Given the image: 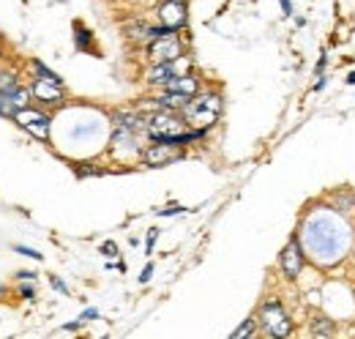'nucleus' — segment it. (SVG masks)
Wrapping results in <instances>:
<instances>
[{
  "label": "nucleus",
  "mask_w": 355,
  "mask_h": 339,
  "mask_svg": "<svg viewBox=\"0 0 355 339\" xmlns=\"http://www.w3.org/2000/svg\"><path fill=\"white\" fill-rule=\"evenodd\" d=\"M96 317H98V309H93V306H90V309H85V312L80 315V320H83V323H88V320H96Z\"/></svg>",
  "instance_id": "5701e85b"
},
{
  "label": "nucleus",
  "mask_w": 355,
  "mask_h": 339,
  "mask_svg": "<svg viewBox=\"0 0 355 339\" xmlns=\"http://www.w3.org/2000/svg\"><path fill=\"white\" fill-rule=\"evenodd\" d=\"M164 90H173V93H180V96H197L200 93V80L194 74H178L175 80L164 85Z\"/></svg>",
  "instance_id": "9b49d317"
},
{
  "label": "nucleus",
  "mask_w": 355,
  "mask_h": 339,
  "mask_svg": "<svg viewBox=\"0 0 355 339\" xmlns=\"http://www.w3.org/2000/svg\"><path fill=\"white\" fill-rule=\"evenodd\" d=\"M14 249L19 254H25V257H33V260H42V257H44V254H39L36 249H31V247H14Z\"/></svg>",
  "instance_id": "f3484780"
},
{
  "label": "nucleus",
  "mask_w": 355,
  "mask_h": 339,
  "mask_svg": "<svg viewBox=\"0 0 355 339\" xmlns=\"http://www.w3.org/2000/svg\"><path fill=\"white\" fill-rule=\"evenodd\" d=\"M222 96L219 93H197V96H191L186 104H183V110H180V118L186 121V126L189 129H208L219 121V115H222Z\"/></svg>",
  "instance_id": "f257e3e1"
},
{
  "label": "nucleus",
  "mask_w": 355,
  "mask_h": 339,
  "mask_svg": "<svg viewBox=\"0 0 355 339\" xmlns=\"http://www.w3.org/2000/svg\"><path fill=\"white\" fill-rule=\"evenodd\" d=\"M11 124H17L22 131H28V134H31L33 140H39V142H49V126H52V118L46 115L44 110L33 107V104H28V107L17 110V113L11 115Z\"/></svg>",
  "instance_id": "f03ea898"
},
{
  "label": "nucleus",
  "mask_w": 355,
  "mask_h": 339,
  "mask_svg": "<svg viewBox=\"0 0 355 339\" xmlns=\"http://www.w3.org/2000/svg\"><path fill=\"white\" fill-rule=\"evenodd\" d=\"M150 276H153V263H148V265H145V268H142V274H139V282H142V285H145V282H148V279H150Z\"/></svg>",
  "instance_id": "4be33fe9"
},
{
  "label": "nucleus",
  "mask_w": 355,
  "mask_h": 339,
  "mask_svg": "<svg viewBox=\"0 0 355 339\" xmlns=\"http://www.w3.org/2000/svg\"><path fill=\"white\" fill-rule=\"evenodd\" d=\"M311 334H314V337H331V334H334V323L325 320V317H317V320L311 323Z\"/></svg>",
  "instance_id": "4468645a"
},
{
  "label": "nucleus",
  "mask_w": 355,
  "mask_h": 339,
  "mask_svg": "<svg viewBox=\"0 0 355 339\" xmlns=\"http://www.w3.org/2000/svg\"><path fill=\"white\" fill-rule=\"evenodd\" d=\"M186 131V121L180 118V113H170V110H156L150 115H145V134L150 140H164L170 134Z\"/></svg>",
  "instance_id": "20e7f679"
},
{
  "label": "nucleus",
  "mask_w": 355,
  "mask_h": 339,
  "mask_svg": "<svg viewBox=\"0 0 355 339\" xmlns=\"http://www.w3.org/2000/svg\"><path fill=\"white\" fill-rule=\"evenodd\" d=\"M31 93H33V101H39V104H44V107H60V104L66 101L63 85L46 83V80H39V77L31 80Z\"/></svg>",
  "instance_id": "6e6552de"
},
{
  "label": "nucleus",
  "mask_w": 355,
  "mask_h": 339,
  "mask_svg": "<svg viewBox=\"0 0 355 339\" xmlns=\"http://www.w3.org/2000/svg\"><path fill=\"white\" fill-rule=\"evenodd\" d=\"M254 326H257V320H254V317H249V320H246L241 329H235V331H232V337H235V339L252 337V334H254Z\"/></svg>",
  "instance_id": "dca6fc26"
},
{
  "label": "nucleus",
  "mask_w": 355,
  "mask_h": 339,
  "mask_svg": "<svg viewBox=\"0 0 355 339\" xmlns=\"http://www.w3.org/2000/svg\"><path fill=\"white\" fill-rule=\"evenodd\" d=\"M139 159H142L145 167H164V165H173L178 159H183V145L150 140V145L145 151H139Z\"/></svg>",
  "instance_id": "39448f33"
},
{
  "label": "nucleus",
  "mask_w": 355,
  "mask_h": 339,
  "mask_svg": "<svg viewBox=\"0 0 355 339\" xmlns=\"http://www.w3.org/2000/svg\"><path fill=\"white\" fill-rule=\"evenodd\" d=\"M148 58H150V63H170V60H178V58H183V42L178 39V33L162 36V39L148 44Z\"/></svg>",
  "instance_id": "423d86ee"
},
{
  "label": "nucleus",
  "mask_w": 355,
  "mask_h": 339,
  "mask_svg": "<svg viewBox=\"0 0 355 339\" xmlns=\"http://www.w3.org/2000/svg\"><path fill=\"white\" fill-rule=\"evenodd\" d=\"M156 238H159V230H156V227H153V230H150V233H148V247H145V252H148V254L153 252V244H156Z\"/></svg>",
  "instance_id": "6ab92c4d"
},
{
  "label": "nucleus",
  "mask_w": 355,
  "mask_h": 339,
  "mask_svg": "<svg viewBox=\"0 0 355 339\" xmlns=\"http://www.w3.org/2000/svg\"><path fill=\"white\" fill-rule=\"evenodd\" d=\"M325 63H328V58H325V55H322V58H320V60H317V69H314V72H317V74H322V69H325Z\"/></svg>",
  "instance_id": "cd10ccee"
},
{
  "label": "nucleus",
  "mask_w": 355,
  "mask_h": 339,
  "mask_svg": "<svg viewBox=\"0 0 355 339\" xmlns=\"http://www.w3.org/2000/svg\"><path fill=\"white\" fill-rule=\"evenodd\" d=\"M8 96H11V101H14V107L17 110H22V107H28V104H33V93H31V85H14L11 90H8Z\"/></svg>",
  "instance_id": "f8f14e48"
},
{
  "label": "nucleus",
  "mask_w": 355,
  "mask_h": 339,
  "mask_svg": "<svg viewBox=\"0 0 355 339\" xmlns=\"http://www.w3.org/2000/svg\"><path fill=\"white\" fill-rule=\"evenodd\" d=\"M49 285H52V288H55L58 293H63V296H69V288H66V285H63V282H60L58 276H52V279H49Z\"/></svg>",
  "instance_id": "a211bd4d"
},
{
  "label": "nucleus",
  "mask_w": 355,
  "mask_h": 339,
  "mask_svg": "<svg viewBox=\"0 0 355 339\" xmlns=\"http://www.w3.org/2000/svg\"><path fill=\"white\" fill-rule=\"evenodd\" d=\"M14 113H17V107H14L11 96L0 90V118H8V121H11V115H14Z\"/></svg>",
  "instance_id": "2eb2a0df"
},
{
  "label": "nucleus",
  "mask_w": 355,
  "mask_h": 339,
  "mask_svg": "<svg viewBox=\"0 0 355 339\" xmlns=\"http://www.w3.org/2000/svg\"><path fill=\"white\" fill-rule=\"evenodd\" d=\"M31 72H33V77H39V80H46V83L63 85V77H60V74H55L52 69H46L42 60H31Z\"/></svg>",
  "instance_id": "ddd939ff"
},
{
  "label": "nucleus",
  "mask_w": 355,
  "mask_h": 339,
  "mask_svg": "<svg viewBox=\"0 0 355 339\" xmlns=\"http://www.w3.org/2000/svg\"><path fill=\"white\" fill-rule=\"evenodd\" d=\"M180 63H183V58L170 60V63H153V69L148 72V85H159V88H164L170 80H175L178 74H180Z\"/></svg>",
  "instance_id": "9d476101"
},
{
  "label": "nucleus",
  "mask_w": 355,
  "mask_h": 339,
  "mask_svg": "<svg viewBox=\"0 0 355 339\" xmlns=\"http://www.w3.org/2000/svg\"><path fill=\"white\" fill-rule=\"evenodd\" d=\"M77 33H80V36H77V47H85L90 39V33L85 31V28H80V25H77Z\"/></svg>",
  "instance_id": "412c9836"
},
{
  "label": "nucleus",
  "mask_w": 355,
  "mask_h": 339,
  "mask_svg": "<svg viewBox=\"0 0 355 339\" xmlns=\"http://www.w3.org/2000/svg\"><path fill=\"white\" fill-rule=\"evenodd\" d=\"M279 3H282V11H284V17H290V14H293V3H290V0H279Z\"/></svg>",
  "instance_id": "a878e982"
},
{
  "label": "nucleus",
  "mask_w": 355,
  "mask_h": 339,
  "mask_svg": "<svg viewBox=\"0 0 355 339\" xmlns=\"http://www.w3.org/2000/svg\"><path fill=\"white\" fill-rule=\"evenodd\" d=\"M279 268H282V274H284L287 279H298V276H301V268H304V249H301L298 235L290 238V244L282 249V254H279Z\"/></svg>",
  "instance_id": "0eeeda50"
},
{
  "label": "nucleus",
  "mask_w": 355,
  "mask_h": 339,
  "mask_svg": "<svg viewBox=\"0 0 355 339\" xmlns=\"http://www.w3.org/2000/svg\"><path fill=\"white\" fill-rule=\"evenodd\" d=\"M186 11H189L186 8V0H164L159 6V25H164L170 31H180L186 25V19H189Z\"/></svg>",
  "instance_id": "1a4fd4ad"
},
{
  "label": "nucleus",
  "mask_w": 355,
  "mask_h": 339,
  "mask_svg": "<svg viewBox=\"0 0 355 339\" xmlns=\"http://www.w3.org/2000/svg\"><path fill=\"white\" fill-rule=\"evenodd\" d=\"M19 296L25 298V301H33V298H36V288H28V285H22V288H19Z\"/></svg>",
  "instance_id": "aec40b11"
},
{
  "label": "nucleus",
  "mask_w": 355,
  "mask_h": 339,
  "mask_svg": "<svg viewBox=\"0 0 355 339\" xmlns=\"http://www.w3.org/2000/svg\"><path fill=\"white\" fill-rule=\"evenodd\" d=\"M180 211H183V208H178L175 206V208H164V211H159V216H175V213H180Z\"/></svg>",
  "instance_id": "bb28decb"
},
{
  "label": "nucleus",
  "mask_w": 355,
  "mask_h": 339,
  "mask_svg": "<svg viewBox=\"0 0 355 339\" xmlns=\"http://www.w3.org/2000/svg\"><path fill=\"white\" fill-rule=\"evenodd\" d=\"M101 252L107 254V257H115V254H118V247H115L112 241H107V244H101Z\"/></svg>",
  "instance_id": "b1692460"
},
{
  "label": "nucleus",
  "mask_w": 355,
  "mask_h": 339,
  "mask_svg": "<svg viewBox=\"0 0 355 339\" xmlns=\"http://www.w3.org/2000/svg\"><path fill=\"white\" fill-rule=\"evenodd\" d=\"M347 85H355V72L350 74V77H347Z\"/></svg>",
  "instance_id": "c85d7f7f"
},
{
  "label": "nucleus",
  "mask_w": 355,
  "mask_h": 339,
  "mask_svg": "<svg viewBox=\"0 0 355 339\" xmlns=\"http://www.w3.org/2000/svg\"><path fill=\"white\" fill-rule=\"evenodd\" d=\"M260 326L268 337H290L293 334V320L279 301H266L260 306Z\"/></svg>",
  "instance_id": "7ed1b4c3"
},
{
  "label": "nucleus",
  "mask_w": 355,
  "mask_h": 339,
  "mask_svg": "<svg viewBox=\"0 0 355 339\" xmlns=\"http://www.w3.org/2000/svg\"><path fill=\"white\" fill-rule=\"evenodd\" d=\"M36 276H39V274H33V271H19V274H17L19 282H33Z\"/></svg>",
  "instance_id": "393cba45"
}]
</instances>
